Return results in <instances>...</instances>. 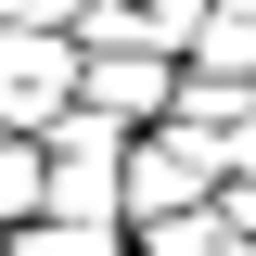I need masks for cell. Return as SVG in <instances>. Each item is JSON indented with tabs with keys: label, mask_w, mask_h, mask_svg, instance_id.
I'll list each match as a JSON object with an SVG mask.
<instances>
[{
	"label": "cell",
	"mask_w": 256,
	"mask_h": 256,
	"mask_svg": "<svg viewBox=\"0 0 256 256\" xmlns=\"http://www.w3.org/2000/svg\"><path fill=\"white\" fill-rule=\"evenodd\" d=\"M0 141H13V128H0Z\"/></svg>",
	"instance_id": "cell-9"
},
{
	"label": "cell",
	"mask_w": 256,
	"mask_h": 256,
	"mask_svg": "<svg viewBox=\"0 0 256 256\" xmlns=\"http://www.w3.org/2000/svg\"><path fill=\"white\" fill-rule=\"evenodd\" d=\"M38 218H52V154L0 141V230H38Z\"/></svg>",
	"instance_id": "cell-5"
},
{
	"label": "cell",
	"mask_w": 256,
	"mask_h": 256,
	"mask_svg": "<svg viewBox=\"0 0 256 256\" xmlns=\"http://www.w3.org/2000/svg\"><path fill=\"white\" fill-rule=\"evenodd\" d=\"M192 64L256 90V0H218V13H205V38H192Z\"/></svg>",
	"instance_id": "cell-6"
},
{
	"label": "cell",
	"mask_w": 256,
	"mask_h": 256,
	"mask_svg": "<svg viewBox=\"0 0 256 256\" xmlns=\"http://www.w3.org/2000/svg\"><path fill=\"white\" fill-rule=\"evenodd\" d=\"M192 205H218V141L205 128H141L128 141V180H116V218L154 230V218H192Z\"/></svg>",
	"instance_id": "cell-1"
},
{
	"label": "cell",
	"mask_w": 256,
	"mask_h": 256,
	"mask_svg": "<svg viewBox=\"0 0 256 256\" xmlns=\"http://www.w3.org/2000/svg\"><path fill=\"white\" fill-rule=\"evenodd\" d=\"M13 256H128V230L116 218H38V230H13Z\"/></svg>",
	"instance_id": "cell-7"
},
{
	"label": "cell",
	"mask_w": 256,
	"mask_h": 256,
	"mask_svg": "<svg viewBox=\"0 0 256 256\" xmlns=\"http://www.w3.org/2000/svg\"><path fill=\"white\" fill-rule=\"evenodd\" d=\"M90 13H102V0H26V26H52V38H77Z\"/></svg>",
	"instance_id": "cell-8"
},
{
	"label": "cell",
	"mask_w": 256,
	"mask_h": 256,
	"mask_svg": "<svg viewBox=\"0 0 256 256\" xmlns=\"http://www.w3.org/2000/svg\"><path fill=\"white\" fill-rule=\"evenodd\" d=\"M77 38H52V26H0V128L13 141H38L52 116H77Z\"/></svg>",
	"instance_id": "cell-2"
},
{
	"label": "cell",
	"mask_w": 256,
	"mask_h": 256,
	"mask_svg": "<svg viewBox=\"0 0 256 256\" xmlns=\"http://www.w3.org/2000/svg\"><path fill=\"white\" fill-rule=\"evenodd\" d=\"M90 64V77H77V102H90V116H116L128 141H141V128H166V102H180V64L166 52H77Z\"/></svg>",
	"instance_id": "cell-3"
},
{
	"label": "cell",
	"mask_w": 256,
	"mask_h": 256,
	"mask_svg": "<svg viewBox=\"0 0 256 256\" xmlns=\"http://www.w3.org/2000/svg\"><path fill=\"white\" fill-rule=\"evenodd\" d=\"M256 116L244 77H205V64H180V102H166V128H205V141H230V128Z\"/></svg>",
	"instance_id": "cell-4"
}]
</instances>
